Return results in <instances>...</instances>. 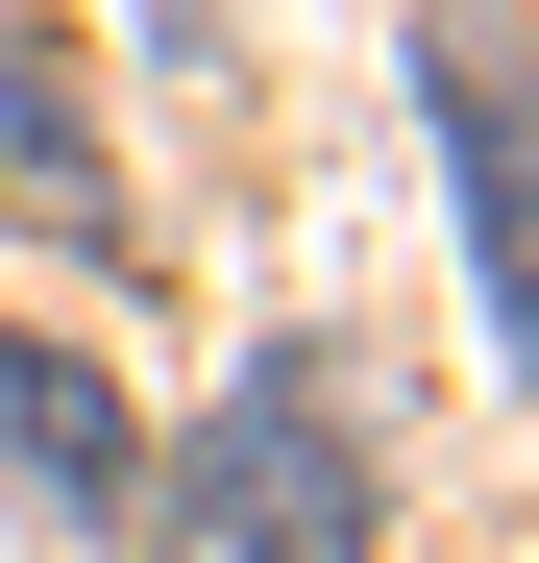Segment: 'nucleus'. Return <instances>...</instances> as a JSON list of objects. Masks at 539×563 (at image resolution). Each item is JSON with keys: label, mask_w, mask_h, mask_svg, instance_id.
Returning <instances> with one entry per match:
<instances>
[{"label": "nucleus", "mask_w": 539, "mask_h": 563, "mask_svg": "<svg viewBox=\"0 0 539 563\" xmlns=\"http://www.w3.org/2000/svg\"><path fill=\"white\" fill-rule=\"evenodd\" d=\"M123 539L147 563H369V441L319 417V367H245V393L123 490Z\"/></svg>", "instance_id": "obj_1"}, {"label": "nucleus", "mask_w": 539, "mask_h": 563, "mask_svg": "<svg viewBox=\"0 0 539 563\" xmlns=\"http://www.w3.org/2000/svg\"><path fill=\"white\" fill-rule=\"evenodd\" d=\"M0 465H25V515L123 539V490H147V441H123V367H99V343H0Z\"/></svg>", "instance_id": "obj_2"}, {"label": "nucleus", "mask_w": 539, "mask_h": 563, "mask_svg": "<svg viewBox=\"0 0 539 563\" xmlns=\"http://www.w3.org/2000/svg\"><path fill=\"white\" fill-rule=\"evenodd\" d=\"M417 99H441V197H466V295H491V343L539 319V221H515V74H491V25L441 49L417 25Z\"/></svg>", "instance_id": "obj_3"}, {"label": "nucleus", "mask_w": 539, "mask_h": 563, "mask_svg": "<svg viewBox=\"0 0 539 563\" xmlns=\"http://www.w3.org/2000/svg\"><path fill=\"white\" fill-rule=\"evenodd\" d=\"M0 172H25V221H74V245H123V197H99V123H74V74H50V49L0 74Z\"/></svg>", "instance_id": "obj_4"}]
</instances>
